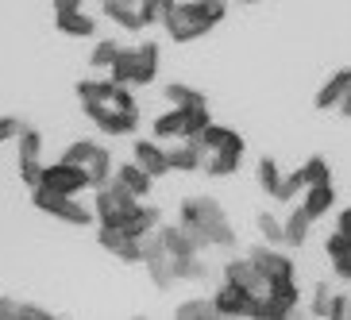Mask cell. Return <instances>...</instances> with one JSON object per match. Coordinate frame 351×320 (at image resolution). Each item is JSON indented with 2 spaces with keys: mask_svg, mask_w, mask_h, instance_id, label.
<instances>
[{
  "mask_svg": "<svg viewBox=\"0 0 351 320\" xmlns=\"http://www.w3.org/2000/svg\"><path fill=\"white\" fill-rule=\"evenodd\" d=\"M112 182H120V186L132 197H139V201H147V197H151V186H155V177L147 174L139 162H120L112 170Z\"/></svg>",
  "mask_w": 351,
  "mask_h": 320,
  "instance_id": "d6986e66",
  "label": "cell"
},
{
  "mask_svg": "<svg viewBox=\"0 0 351 320\" xmlns=\"http://www.w3.org/2000/svg\"><path fill=\"white\" fill-rule=\"evenodd\" d=\"M324 317H328V320H343V317H348V297H343V293H332V297H328V312H324Z\"/></svg>",
  "mask_w": 351,
  "mask_h": 320,
  "instance_id": "ab89813d",
  "label": "cell"
},
{
  "mask_svg": "<svg viewBox=\"0 0 351 320\" xmlns=\"http://www.w3.org/2000/svg\"><path fill=\"white\" fill-rule=\"evenodd\" d=\"M174 317L178 320H208V317H217V309H213V297H189L174 309Z\"/></svg>",
  "mask_w": 351,
  "mask_h": 320,
  "instance_id": "4dcf8cb0",
  "label": "cell"
},
{
  "mask_svg": "<svg viewBox=\"0 0 351 320\" xmlns=\"http://www.w3.org/2000/svg\"><path fill=\"white\" fill-rule=\"evenodd\" d=\"M328 297H332V293H328V286H324V282H320V286H317V293H313V317H324V312H328Z\"/></svg>",
  "mask_w": 351,
  "mask_h": 320,
  "instance_id": "60d3db41",
  "label": "cell"
},
{
  "mask_svg": "<svg viewBox=\"0 0 351 320\" xmlns=\"http://www.w3.org/2000/svg\"><path fill=\"white\" fill-rule=\"evenodd\" d=\"M174 274H178V282H205L208 267H205V258H201V251L186 255V258H174Z\"/></svg>",
  "mask_w": 351,
  "mask_h": 320,
  "instance_id": "f1b7e54d",
  "label": "cell"
},
{
  "mask_svg": "<svg viewBox=\"0 0 351 320\" xmlns=\"http://www.w3.org/2000/svg\"><path fill=\"white\" fill-rule=\"evenodd\" d=\"M348 317H351V297H348Z\"/></svg>",
  "mask_w": 351,
  "mask_h": 320,
  "instance_id": "ee69618b",
  "label": "cell"
},
{
  "mask_svg": "<svg viewBox=\"0 0 351 320\" xmlns=\"http://www.w3.org/2000/svg\"><path fill=\"white\" fill-rule=\"evenodd\" d=\"M108 77L120 85H151L158 77V42L143 39L135 47H120L108 66Z\"/></svg>",
  "mask_w": 351,
  "mask_h": 320,
  "instance_id": "277c9868",
  "label": "cell"
},
{
  "mask_svg": "<svg viewBox=\"0 0 351 320\" xmlns=\"http://www.w3.org/2000/svg\"><path fill=\"white\" fill-rule=\"evenodd\" d=\"M178 220H182L205 247H236V232H232V224H228L217 197H186Z\"/></svg>",
  "mask_w": 351,
  "mask_h": 320,
  "instance_id": "3957f363",
  "label": "cell"
},
{
  "mask_svg": "<svg viewBox=\"0 0 351 320\" xmlns=\"http://www.w3.org/2000/svg\"><path fill=\"white\" fill-rule=\"evenodd\" d=\"M158 224H162V212H158L155 205L139 201V205L132 208V217L120 224V232H124V236H132V239H139V236H147V232H155Z\"/></svg>",
  "mask_w": 351,
  "mask_h": 320,
  "instance_id": "44dd1931",
  "label": "cell"
},
{
  "mask_svg": "<svg viewBox=\"0 0 351 320\" xmlns=\"http://www.w3.org/2000/svg\"><path fill=\"white\" fill-rule=\"evenodd\" d=\"M205 124H213L208 104H193V108H178V104H170V112L155 116L151 132H155V139H193Z\"/></svg>",
  "mask_w": 351,
  "mask_h": 320,
  "instance_id": "5b68a950",
  "label": "cell"
},
{
  "mask_svg": "<svg viewBox=\"0 0 351 320\" xmlns=\"http://www.w3.org/2000/svg\"><path fill=\"white\" fill-rule=\"evenodd\" d=\"M313 232V217L305 212V208H289V217L282 220V247H301L305 239H309Z\"/></svg>",
  "mask_w": 351,
  "mask_h": 320,
  "instance_id": "7402d4cb",
  "label": "cell"
},
{
  "mask_svg": "<svg viewBox=\"0 0 351 320\" xmlns=\"http://www.w3.org/2000/svg\"><path fill=\"white\" fill-rule=\"evenodd\" d=\"M112 151L108 147H97L93 151V158L85 162V174H89V189H97V186H104V182H112Z\"/></svg>",
  "mask_w": 351,
  "mask_h": 320,
  "instance_id": "4316f807",
  "label": "cell"
},
{
  "mask_svg": "<svg viewBox=\"0 0 351 320\" xmlns=\"http://www.w3.org/2000/svg\"><path fill=\"white\" fill-rule=\"evenodd\" d=\"M101 12L108 16L112 23H120L124 32H143V23H139V12H135L132 0H101Z\"/></svg>",
  "mask_w": 351,
  "mask_h": 320,
  "instance_id": "cb8c5ba5",
  "label": "cell"
},
{
  "mask_svg": "<svg viewBox=\"0 0 351 320\" xmlns=\"http://www.w3.org/2000/svg\"><path fill=\"white\" fill-rule=\"evenodd\" d=\"M247 258L258 267V274H263V282H267V286L293 278V262H289V255H282L274 243H258V247H251Z\"/></svg>",
  "mask_w": 351,
  "mask_h": 320,
  "instance_id": "9c48e42d",
  "label": "cell"
},
{
  "mask_svg": "<svg viewBox=\"0 0 351 320\" xmlns=\"http://www.w3.org/2000/svg\"><path fill=\"white\" fill-rule=\"evenodd\" d=\"M116 51H120V42L116 39H101L93 47V54H89V66H93V70H108L112 58H116Z\"/></svg>",
  "mask_w": 351,
  "mask_h": 320,
  "instance_id": "e575fe53",
  "label": "cell"
},
{
  "mask_svg": "<svg viewBox=\"0 0 351 320\" xmlns=\"http://www.w3.org/2000/svg\"><path fill=\"white\" fill-rule=\"evenodd\" d=\"M54 23H58V32L70 35V39H89L97 32V20L82 4H73V8H54Z\"/></svg>",
  "mask_w": 351,
  "mask_h": 320,
  "instance_id": "e0dca14e",
  "label": "cell"
},
{
  "mask_svg": "<svg viewBox=\"0 0 351 320\" xmlns=\"http://www.w3.org/2000/svg\"><path fill=\"white\" fill-rule=\"evenodd\" d=\"M348 82H351V66L336 70L328 82L317 89V97H313V108H317V112H336V104H340V97H343V89H348Z\"/></svg>",
  "mask_w": 351,
  "mask_h": 320,
  "instance_id": "ffe728a7",
  "label": "cell"
},
{
  "mask_svg": "<svg viewBox=\"0 0 351 320\" xmlns=\"http://www.w3.org/2000/svg\"><path fill=\"white\" fill-rule=\"evenodd\" d=\"M224 282H236V286H243V289L251 293V297H263V293H267V282H263L258 267L251 262L247 255L228 258V262H224Z\"/></svg>",
  "mask_w": 351,
  "mask_h": 320,
  "instance_id": "4fadbf2b",
  "label": "cell"
},
{
  "mask_svg": "<svg viewBox=\"0 0 351 320\" xmlns=\"http://www.w3.org/2000/svg\"><path fill=\"white\" fill-rule=\"evenodd\" d=\"M278 182H282L278 162H274V158H263V162H258V186H263V193H267V197H274Z\"/></svg>",
  "mask_w": 351,
  "mask_h": 320,
  "instance_id": "8d00e7d4",
  "label": "cell"
},
{
  "mask_svg": "<svg viewBox=\"0 0 351 320\" xmlns=\"http://www.w3.org/2000/svg\"><path fill=\"white\" fill-rule=\"evenodd\" d=\"M166 155H170V170H186V174L201 170V151L193 139H178V147H166Z\"/></svg>",
  "mask_w": 351,
  "mask_h": 320,
  "instance_id": "d4e9b609",
  "label": "cell"
},
{
  "mask_svg": "<svg viewBox=\"0 0 351 320\" xmlns=\"http://www.w3.org/2000/svg\"><path fill=\"white\" fill-rule=\"evenodd\" d=\"M97 147H101V143H93V139H77V143H70V147H66V162H73V166H82V170H85V162H89V158H93V151H97Z\"/></svg>",
  "mask_w": 351,
  "mask_h": 320,
  "instance_id": "d590c367",
  "label": "cell"
},
{
  "mask_svg": "<svg viewBox=\"0 0 351 320\" xmlns=\"http://www.w3.org/2000/svg\"><path fill=\"white\" fill-rule=\"evenodd\" d=\"M301 189H305V182H301L298 170H293V174H282V182H278V189H274V197H270V201L289 205V201H298V197H301Z\"/></svg>",
  "mask_w": 351,
  "mask_h": 320,
  "instance_id": "d6a6232c",
  "label": "cell"
},
{
  "mask_svg": "<svg viewBox=\"0 0 351 320\" xmlns=\"http://www.w3.org/2000/svg\"><path fill=\"white\" fill-rule=\"evenodd\" d=\"M228 16V0H170L162 12V27L174 42H193L208 35L220 20Z\"/></svg>",
  "mask_w": 351,
  "mask_h": 320,
  "instance_id": "7a4b0ae2",
  "label": "cell"
},
{
  "mask_svg": "<svg viewBox=\"0 0 351 320\" xmlns=\"http://www.w3.org/2000/svg\"><path fill=\"white\" fill-rule=\"evenodd\" d=\"M39 186L54 189V193H66V197H82L85 189H89V174H85L82 166H73V162H66V158H58V162L43 166Z\"/></svg>",
  "mask_w": 351,
  "mask_h": 320,
  "instance_id": "ba28073f",
  "label": "cell"
},
{
  "mask_svg": "<svg viewBox=\"0 0 351 320\" xmlns=\"http://www.w3.org/2000/svg\"><path fill=\"white\" fill-rule=\"evenodd\" d=\"M243 4H255V0H243Z\"/></svg>",
  "mask_w": 351,
  "mask_h": 320,
  "instance_id": "f6af8a7d",
  "label": "cell"
},
{
  "mask_svg": "<svg viewBox=\"0 0 351 320\" xmlns=\"http://www.w3.org/2000/svg\"><path fill=\"white\" fill-rule=\"evenodd\" d=\"M336 232H343V236L351 239V205L340 208V217H336Z\"/></svg>",
  "mask_w": 351,
  "mask_h": 320,
  "instance_id": "b9f144b4",
  "label": "cell"
},
{
  "mask_svg": "<svg viewBox=\"0 0 351 320\" xmlns=\"http://www.w3.org/2000/svg\"><path fill=\"white\" fill-rule=\"evenodd\" d=\"M162 97L170 104H178V108H193V104H208L205 101V93H197V89H189V85H182V82H170L162 89Z\"/></svg>",
  "mask_w": 351,
  "mask_h": 320,
  "instance_id": "f546056e",
  "label": "cell"
},
{
  "mask_svg": "<svg viewBox=\"0 0 351 320\" xmlns=\"http://www.w3.org/2000/svg\"><path fill=\"white\" fill-rule=\"evenodd\" d=\"M143 267H147V274H151V282H155V289H174L178 274H174V258L166 255V251L155 258H147Z\"/></svg>",
  "mask_w": 351,
  "mask_h": 320,
  "instance_id": "83f0119b",
  "label": "cell"
},
{
  "mask_svg": "<svg viewBox=\"0 0 351 320\" xmlns=\"http://www.w3.org/2000/svg\"><path fill=\"white\" fill-rule=\"evenodd\" d=\"M32 201H35V208H43L47 217L62 220V224H73V227L93 224V208H85L77 197L54 193V189H47V186H32Z\"/></svg>",
  "mask_w": 351,
  "mask_h": 320,
  "instance_id": "8992f818",
  "label": "cell"
},
{
  "mask_svg": "<svg viewBox=\"0 0 351 320\" xmlns=\"http://www.w3.org/2000/svg\"><path fill=\"white\" fill-rule=\"evenodd\" d=\"M251 293L236 282H220V289L213 293V309L217 317H251Z\"/></svg>",
  "mask_w": 351,
  "mask_h": 320,
  "instance_id": "7c38bea8",
  "label": "cell"
},
{
  "mask_svg": "<svg viewBox=\"0 0 351 320\" xmlns=\"http://www.w3.org/2000/svg\"><path fill=\"white\" fill-rule=\"evenodd\" d=\"M23 127V116H0V143H16Z\"/></svg>",
  "mask_w": 351,
  "mask_h": 320,
  "instance_id": "f35d334b",
  "label": "cell"
},
{
  "mask_svg": "<svg viewBox=\"0 0 351 320\" xmlns=\"http://www.w3.org/2000/svg\"><path fill=\"white\" fill-rule=\"evenodd\" d=\"M324 255H328L332 270H336L340 278H351V239L343 236V232H332V236L324 239Z\"/></svg>",
  "mask_w": 351,
  "mask_h": 320,
  "instance_id": "603a6c76",
  "label": "cell"
},
{
  "mask_svg": "<svg viewBox=\"0 0 351 320\" xmlns=\"http://www.w3.org/2000/svg\"><path fill=\"white\" fill-rule=\"evenodd\" d=\"M298 174H301L305 186H317V182H332V166L320 155H313V158H305V162L298 166Z\"/></svg>",
  "mask_w": 351,
  "mask_h": 320,
  "instance_id": "1f68e13d",
  "label": "cell"
},
{
  "mask_svg": "<svg viewBox=\"0 0 351 320\" xmlns=\"http://www.w3.org/2000/svg\"><path fill=\"white\" fill-rule=\"evenodd\" d=\"M132 162H139L151 177H162L170 174V155H166V147L158 139H139L132 147Z\"/></svg>",
  "mask_w": 351,
  "mask_h": 320,
  "instance_id": "2e32d148",
  "label": "cell"
},
{
  "mask_svg": "<svg viewBox=\"0 0 351 320\" xmlns=\"http://www.w3.org/2000/svg\"><path fill=\"white\" fill-rule=\"evenodd\" d=\"M336 112H340V116H351V82H348V89H343L340 104H336Z\"/></svg>",
  "mask_w": 351,
  "mask_h": 320,
  "instance_id": "7bdbcfd3",
  "label": "cell"
},
{
  "mask_svg": "<svg viewBox=\"0 0 351 320\" xmlns=\"http://www.w3.org/2000/svg\"><path fill=\"white\" fill-rule=\"evenodd\" d=\"M247 155V147H220V151H201V170L208 177H228L236 174L239 162Z\"/></svg>",
  "mask_w": 351,
  "mask_h": 320,
  "instance_id": "9a60e30c",
  "label": "cell"
},
{
  "mask_svg": "<svg viewBox=\"0 0 351 320\" xmlns=\"http://www.w3.org/2000/svg\"><path fill=\"white\" fill-rule=\"evenodd\" d=\"M170 8V0H135V12H139V23H158L162 20V12Z\"/></svg>",
  "mask_w": 351,
  "mask_h": 320,
  "instance_id": "74e56055",
  "label": "cell"
},
{
  "mask_svg": "<svg viewBox=\"0 0 351 320\" xmlns=\"http://www.w3.org/2000/svg\"><path fill=\"white\" fill-rule=\"evenodd\" d=\"M0 320H51V312L20 297H0Z\"/></svg>",
  "mask_w": 351,
  "mask_h": 320,
  "instance_id": "484cf974",
  "label": "cell"
},
{
  "mask_svg": "<svg viewBox=\"0 0 351 320\" xmlns=\"http://www.w3.org/2000/svg\"><path fill=\"white\" fill-rule=\"evenodd\" d=\"M97 243H101L104 251H112L120 262H143V255H139V239L124 236V232H120V227H112V224L97 227Z\"/></svg>",
  "mask_w": 351,
  "mask_h": 320,
  "instance_id": "5bb4252c",
  "label": "cell"
},
{
  "mask_svg": "<svg viewBox=\"0 0 351 320\" xmlns=\"http://www.w3.org/2000/svg\"><path fill=\"white\" fill-rule=\"evenodd\" d=\"M301 208L313 217L317 224L320 217H328V208H336V186L332 182H317V186H305L301 189Z\"/></svg>",
  "mask_w": 351,
  "mask_h": 320,
  "instance_id": "ac0fdd59",
  "label": "cell"
},
{
  "mask_svg": "<svg viewBox=\"0 0 351 320\" xmlns=\"http://www.w3.org/2000/svg\"><path fill=\"white\" fill-rule=\"evenodd\" d=\"M135 205H139V197H132L120 182H104V186H97V197H93V220L120 227L132 217Z\"/></svg>",
  "mask_w": 351,
  "mask_h": 320,
  "instance_id": "52a82bcc",
  "label": "cell"
},
{
  "mask_svg": "<svg viewBox=\"0 0 351 320\" xmlns=\"http://www.w3.org/2000/svg\"><path fill=\"white\" fill-rule=\"evenodd\" d=\"M158 239H162V247L170 258H186V255H197V251H205V243L189 232L182 220L178 224H158Z\"/></svg>",
  "mask_w": 351,
  "mask_h": 320,
  "instance_id": "8fae6325",
  "label": "cell"
},
{
  "mask_svg": "<svg viewBox=\"0 0 351 320\" xmlns=\"http://www.w3.org/2000/svg\"><path fill=\"white\" fill-rule=\"evenodd\" d=\"M77 101L97 132L112 135V139L135 135L139 127V104L132 97V85H120L112 77H85L77 82Z\"/></svg>",
  "mask_w": 351,
  "mask_h": 320,
  "instance_id": "6da1fadb",
  "label": "cell"
},
{
  "mask_svg": "<svg viewBox=\"0 0 351 320\" xmlns=\"http://www.w3.org/2000/svg\"><path fill=\"white\" fill-rule=\"evenodd\" d=\"M20 182L23 186H39V174H43V135L35 127H23L20 139Z\"/></svg>",
  "mask_w": 351,
  "mask_h": 320,
  "instance_id": "30bf717a",
  "label": "cell"
},
{
  "mask_svg": "<svg viewBox=\"0 0 351 320\" xmlns=\"http://www.w3.org/2000/svg\"><path fill=\"white\" fill-rule=\"evenodd\" d=\"M255 224H258V236L267 239V243L282 247V220L274 217V212H258V217H255Z\"/></svg>",
  "mask_w": 351,
  "mask_h": 320,
  "instance_id": "836d02e7",
  "label": "cell"
}]
</instances>
